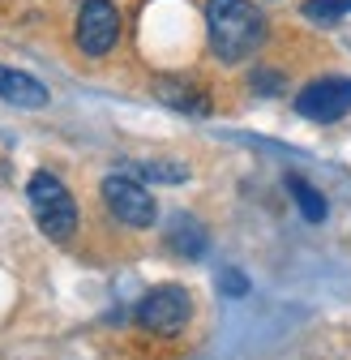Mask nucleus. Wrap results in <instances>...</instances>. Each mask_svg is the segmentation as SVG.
<instances>
[{
  "mask_svg": "<svg viewBox=\"0 0 351 360\" xmlns=\"http://www.w3.org/2000/svg\"><path fill=\"white\" fill-rule=\"evenodd\" d=\"M206 34L218 60L240 65L266 43V18L253 0H206Z\"/></svg>",
  "mask_w": 351,
  "mask_h": 360,
  "instance_id": "obj_1",
  "label": "nucleus"
},
{
  "mask_svg": "<svg viewBox=\"0 0 351 360\" xmlns=\"http://www.w3.org/2000/svg\"><path fill=\"white\" fill-rule=\"evenodd\" d=\"M26 198H30V210H34V223L43 228V236L65 245L77 228V202L65 189V180L52 172H34L26 185Z\"/></svg>",
  "mask_w": 351,
  "mask_h": 360,
  "instance_id": "obj_2",
  "label": "nucleus"
},
{
  "mask_svg": "<svg viewBox=\"0 0 351 360\" xmlns=\"http://www.w3.org/2000/svg\"><path fill=\"white\" fill-rule=\"evenodd\" d=\"M193 318V300L185 288L176 283H163V288H150L142 300H138V326L142 330H154V335H180Z\"/></svg>",
  "mask_w": 351,
  "mask_h": 360,
  "instance_id": "obj_3",
  "label": "nucleus"
},
{
  "mask_svg": "<svg viewBox=\"0 0 351 360\" xmlns=\"http://www.w3.org/2000/svg\"><path fill=\"white\" fill-rule=\"evenodd\" d=\"M77 48L81 56H107L120 43V9L112 0H86L77 13Z\"/></svg>",
  "mask_w": 351,
  "mask_h": 360,
  "instance_id": "obj_4",
  "label": "nucleus"
},
{
  "mask_svg": "<svg viewBox=\"0 0 351 360\" xmlns=\"http://www.w3.org/2000/svg\"><path fill=\"white\" fill-rule=\"evenodd\" d=\"M103 202H107V210L124 223V228H150L154 214H159V206L146 193V185H138V180L124 176V172L103 180Z\"/></svg>",
  "mask_w": 351,
  "mask_h": 360,
  "instance_id": "obj_5",
  "label": "nucleus"
},
{
  "mask_svg": "<svg viewBox=\"0 0 351 360\" xmlns=\"http://www.w3.org/2000/svg\"><path fill=\"white\" fill-rule=\"evenodd\" d=\"M296 112L304 120H317V124L343 120L351 112V77H317V82H309L296 95Z\"/></svg>",
  "mask_w": 351,
  "mask_h": 360,
  "instance_id": "obj_6",
  "label": "nucleus"
},
{
  "mask_svg": "<svg viewBox=\"0 0 351 360\" xmlns=\"http://www.w3.org/2000/svg\"><path fill=\"white\" fill-rule=\"evenodd\" d=\"M0 99L13 103V108L39 112V108H48V86H43L39 77H30V73H22V69L0 65Z\"/></svg>",
  "mask_w": 351,
  "mask_h": 360,
  "instance_id": "obj_7",
  "label": "nucleus"
},
{
  "mask_svg": "<svg viewBox=\"0 0 351 360\" xmlns=\"http://www.w3.org/2000/svg\"><path fill=\"white\" fill-rule=\"evenodd\" d=\"M167 245L180 257H201L206 253V228L197 219H189V214H176L171 228H167Z\"/></svg>",
  "mask_w": 351,
  "mask_h": 360,
  "instance_id": "obj_8",
  "label": "nucleus"
},
{
  "mask_svg": "<svg viewBox=\"0 0 351 360\" xmlns=\"http://www.w3.org/2000/svg\"><path fill=\"white\" fill-rule=\"evenodd\" d=\"M154 95L163 99V103H171V108H185V112H197V116H206L210 112V103H206V95H197L193 86H180V82H154Z\"/></svg>",
  "mask_w": 351,
  "mask_h": 360,
  "instance_id": "obj_9",
  "label": "nucleus"
},
{
  "mask_svg": "<svg viewBox=\"0 0 351 360\" xmlns=\"http://www.w3.org/2000/svg\"><path fill=\"white\" fill-rule=\"evenodd\" d=\"M287 189H291V198H296L300 214L309 219V223H322V219H326V198H322V193H317L304 176H287Z\"/></svg>",
  "mask_w": 351,
  "mask_h": 360,
  "instance_id": "obj_10",
  "label": "nucleus"
},
{
  "mask_svg": "<svg viewBox=\"0 0 351 360\" xmlns=\"http://www.w3.org/2000/svg\"><path fill=\"white\" fill-rule=\"evenodd\" d=\"M142 180H159V185H180V180H189V167L185 163H154V159H142L138 167H133Z\"/></svg>",
  "mask_w": 351,
  "mask_h": 360,
  "instance_id": "obj_11",
  "label": "nucleus"
},
{
  "mask_svg": "<svg viewBox=\"0 0 351 360\" xmlns=\"http://www.w3.org/2000/svg\"><path fill=\"white\" fill-rule=\"evenodd\" d=\"M300 13L309 22H343L351 13V0H304Z\"/></svg>",
  "mask_w": 351,
  "mask_h": 360,
  "instance_id": "obj_12",
  "label": "nucleus"
},
{
  "mask_svg": "<svg viewBox=\"0 0 351 360\" xmlns=\"http://www.w3.org/2000/svg\"><path fill=\"white\" fill-rule=\"evenodd\" d=\"M218 292H223V296H249V279L240 275V270H223V275H218Z\"/></svg>",
  "mask_w": 351,
  "mask_h": 360,
  "instance_id": "obj_13",
  "label": "nucleus"
}]
</instances>
